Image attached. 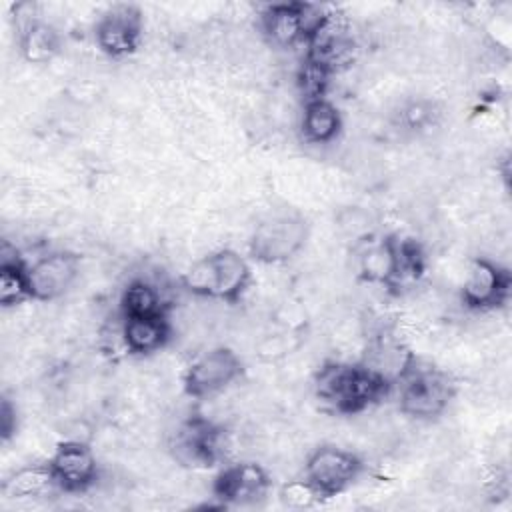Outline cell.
Masks as SVG:
<instances>
[{"label":"cell","mask_w":512,"mask_h":512,"mask_svg":"<svg viewBox=\"0 0 512 512\" xmlns=\"http://www.w3.org/2000/svg\"><path fill=\"white\" fill-rule=\"evenodd\" d=\"M314 388L318 398L338 412L358 414L380 402L392 384L362 362H328L318 370Z\"/></svg>","instance_id":"1"},{"label":"cell","mask_w":512,"mask_h":512,"mask_svg":"<svg viewBox=\"0 0 512 512\" xmlns=\"http://www.w3.org/2000/svg\"><path fill=\"white\" fill-rule=\"evenodd\" d=\"M182 284L194 296L236 302L250 284V266L236 250L224 248L196 262Z\"/></svg>","instance_id":"2"},{"label":"cell","mask_w":512,"mask_h":512,"mask_svg":"<svg viewBox=\"0 0 512 512\" xmlns=\"http://www.w3.org/2000/svg\"><path fill=\"white\" fill-rule=\"evenodd\" d=\"M396 384L400 386V412L416 420H432L440 416L454 396V382L448 374L432 366H420L414 358Z\"/></svg>","instance_id":"3"},{"label":"cell","mask_w":512,"mask_h":512,"mask_svg":"<svg viewBox=\"0 0 512 512\" xmlns=\"http://www.w3.org/2000/svg\"><path fill=\"white\" fill-rule=\"evenodd\" d=\"M308 224L300 214L280 212L264 218L252 232L250 254L264 264H280L294 258L306 244Z\"/></svg>","instance_id":"4"},{"label":"cell","mask_w":512,"mask_h":512,"mask_svg":"<svg viewBox=\"0 0 512 512\" xmlns=\"http://www.w3.org/2000/svg\"><path fill=\"white\" fill-rule=\"evenodd\" d=\"M364 464L352 450L336 444H322L310 452L304 464V478L324 496H338L362 474Z\"/></svg>","instance_id":"5"},{"label":"cell","mask_w":512,"mask_h":512,"mask_svg":"<svg viewBox=\"0 0 512 512\" xmlns=\"http://www.w3.org/2000/svg\"><path fill=\"white\" fill-rule=\"evenodd\" d=\"M170 450L184 466H214L226 452V436L220 426L196 414L176 428Z\"/></svg>","instance_id":"6"},{"label":"cell","mask_w":512,"mask_h":512,"mask_svg":"<svg viewBox=\"0 0 512 512\" xmlns=\"http://www.w3.org/2000/svg\"><path fill=\"white\" fill-rule=\"evenodd\" d=\"M242 370V360L234 350L226 346L210 348L188 366L184 392L192 398L214 396L234 384L242 376Z\"/></svg>","instance_id":"7"},{"label":"cell","mask_w":512,"mask_h":512,"mask_svg":"<svg viewBox=\"0 0 512 512\" xmlns=\"http://www.w3.org/2000/svg\"><path fill=\"white\" fill-rule=\"evenodd\" d=\"M510 284L506 268L486 256H478L466 268L460 296L468 310L488 312L500 308L508 300Z\"/></svg>","instance_id":"8"},{"label":"cell","mask_w":512,"mask_h":512,"mask_svg":"<svg viewBox=\"0 0 512 512\" xmlns=\"http://www.w3.org/2000/svg\"><path fill=\"white\" fill-rule=\"evenodd\" d=\"M80 274V260L66 250H52L26 264L32 300L52 302L64 296Z\"/></svg>","instance_id":"9"},{"label":"cell","mask_w":512,"mask_h":512,"mask_svg":"<svg viewBox=\"0 0 512 512\" xmlns=\"http://www.w3.org/2000/svg\"><path fill=\"white\" fill-rule=\"evenodd\" d=\"M306 58L320 64L330 74L348 68L356 58V42L344 14L330 10L322 26L306 42Z\"/></svg>","instance_id":"10"},{"label":"cell","mask_w":512,"mask_h":512,"mask_svg":"<svg viewBox=\"0 0 512 512\" xmlns=\"http://www.w3.org/2000/svg\"><path fill=\"white\" fill-rule=\"evenodd\" d=\"M56 488L68 494H80L98 480V460L94 450L82 440H66L58 444L48 460Z\"/></svg>","instance_id":"11"},{"label":"cell","mask_w":512,"mask_h":512,"mask_svg":"<svg viewBox=\"0 0 512 512\" xmlns=\"http://www.w3.org/2000/svg\"><path fill=\"white\" fill-rule=\"evenodd\" d=\"M142 38V16L134 6H114L96 24L94 40L110 58L132 54Z\"/></svg>","instance_id":"12"},{"label":"cell","mask_w":512,"mask_h":512,"mask_svg":"<svg viewBox=\"0 0 512 512\" xmlns=\"http://www.w3.org/2000/svg\"><path fill=\"white\" fill-rule=\"evenodd\" d=\"M270 476L256 462H236L226 466L214 480V496L224 504H256L268 494Z\"/></svg>","instance_id":"13"},{"label":"cell","mask_w":512,"mask_h":512,"mask_svg":"<svg viewBox=\"0 0 512 512\" xmlns=\"http://www.w3.org/2000/svg\"><path fill=\"white\" fill-rule=\"evenodd\" d=\"M264 38L276 48H294L306 44V28L302 20V2H284L268 6L260 16Z\"/></svg>","instance_id":"14"},{"label":"cell","mask_w":512,"mask_h":512,"mask_svg":"<svg viewBox=\"0 0 512 512\" xmlns=\"http://www.w3.org/2000/svg\"><path fill=\"white\" fill-rule=\"evenodd\" d=\"M120 334L128 352L146 356V354L158 352L168 344L172 328L166 314L136 316V318H122Z\"/></svg>","instance_id":"15"},{"label":"cell","mask_w":512,"mask_h":512,"mask_svg":"<svg viewBox=\"0 0 512 512\" xmlns=\"http://www.w3.org/2000/svg\"><path fill=\"white\" fill-rule=\"evenodd\" d=\"M360 276L366 282L394 286L400 282V260L398 244L392 238L368 244L360 254Z\"/></svg>","instance_id":"16"},{"label":"cell","mask_w":512,"mask_h":512,"mask_svg":"<svg viewBox=\"0 0 512 512\" xmlns=\"http://www.w3.org/2000/svg\"><path fill=\"white\" fill-rule=\"evenodd\" d=\"M340 130L342 116L328 98L304 102L300 132L308 144H330L336 140Z\"/></svg>","instance_id":"17"},{"label":"cell","mask_w":512,"mask_h":512,"mask_svg":"<svg viewBox=\"0 0 512 512\" xmlns=\"http://www.w3.org/2000/svg\"><path fill=\"white\" fill-rule=\"evenodd\" d=\"M58 52H60V36L54 26L36 18L20 26V54L26 62L46 64Z\"/></svg>","instance_id":"18"},{"label":"cell","mask_w":512,"mask_h":512,"mask_svg":"<svg viewBox=\"0 0 512 512\" xmlns=\"http://www.w3.org/2000/svg\"><path fill=\"white\" fill-rule=\"evenodd\" d=\"M120 314L122 318L166 314L162 288L146 278L130 280L120 294Z\"/></svg>","instance_id":"19"},{"label":"cell","mask_w":512,"mask_h":512,"mask_svg":"<svg viewBox=\"0 0 512 512\" xmlns=\"http://www.w3.org/2000/svg\"><path fill=\"white\" fill-rule=\"evenodd\" d=\"M52 488H56V482H54L48 462L46 464H28V466L18 468L4 480L2 494L10 500H26V498L44 496Z\"/></svg>","instance_id":"20"},{"label":"cell","mask_w":512,"mask_h":512,"mask_svg":"<svg viewBox=\"0 0 512 512\" xmlns=\"http://www.w3.org/2000/svg\"><path fill=\"white\" fill-rule=\"evenodd\" d=\"M26 300H32L26 264L18 256H8V252L0 250V304L4 308H14Z\"/></svg>","instance_id":"21"},{"label":"cell","mask_w":512,"mask_h":512,"mask_svg":"<svg viewBox=\"0 0 512 512\" xmlns=\"http://www.w3.org/2000/svg\"><path fill=\"white\" fill-rule=\"evenodd\" d=\"M330 78H332V74L328 70H324L320 64H316L314 60L304 56V60L296 72V86H298L302 100L312 102V100L326 98Z\"/></svg>","instance_id":"22"},{"label":"cell","mask_w":512,"mask_h":512,"mask_svg":"<svg viewBox=\"0 0 512 512\" xmlns=\"http://www.w3.org/2000/svg\"><path fill=\"white\" fill-rule=\"evenodd\" d=\"M278 496H280L282 504L292 510H310L316 504H320V500H324V496L306 478L286 480L280 486Z\"/></svg>","instance_id":"23"},{"label":"cell","mask_w":512,"mask_h":512,"mask_svg":"<svg viewBox=\"0 0 512 512\" xmlns=\"http://www.w3.org/2000/svg\"><path fill=\"white\" fill-rule=\"evenodd\" d=\"M18 420H16V408L12 406V402L8 398H2V406H0V434L2 440H10L12 434L16 432Z\"/></svg>","instance_id":"24"}]
</instances>
